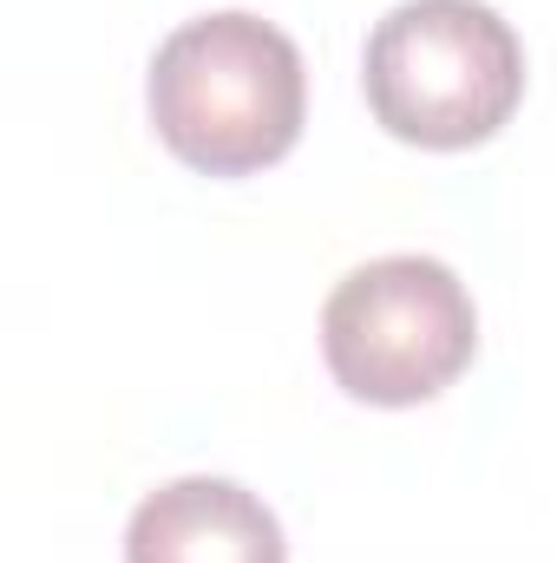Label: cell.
Here are the masks:
<instances>
[{
	"mask_svg": "<svg viewBox=\"0 0 557 563\" xmlns=\"http://www.w3.org/2000/svg\"><path fill=\"white\" fill-rule=\"evenodd\" d=\"M125 563H288V544L256 492L230 478H177L132 511Z\"/></svg>",
	"mask_w": 557,
	"mask_h": 563,
	"instance_id": "4",
	"label": "cell"
},
{
	"mask_svg": "<svg viewBox=\"0 0 557 563\" xmlns=\"http://www.w3.org/2000/svg\"><path fill=\"white\" fill-rule=\"evenodd\" d=\"M525 99V46L485 0H401L368 33V106L419 151H472Z\"/></svg>",
	"mask_w": 557,
	"mask_h": 563,
	"instance_id": "2",
	"label": "cell"
},
{
	"mask_svg": "<svg viewBox=\"0 0 557 563\" xmlns=\"http://www.w3.org/2000/svg\"><path fill=\"white\" fill-rule=\"evenodd\" d=\"M321 354L341 394L368 407H419L472 367L479 314L446 263L381 256L335 282L321 308Z\"/></svg>",
	"mask_w": 557,
	"mask_h": 563,
	"instance_id": "3",
	"label": "cell"
},
{
	"mask_svg": "<svg viewBox=\"0 0 557 563\" xmlns=\"http://www.w3.org/2000/svg\"><path fill=\"white\" fill-rule=\"evenodd\" d=\"M144 92L157 139L204 177H250L282 164L308 112L302 53L263 13L184 20L157 46Z\"/></svg>",
	"mask_w": 557,
	"mask_h": 563,
	"instance_id": "1",
	"label": "cell"
}]
</instances>
